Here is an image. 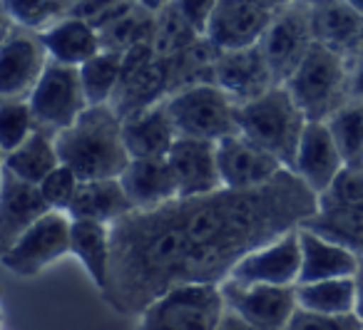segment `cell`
Masks as SVG:
<instances>
[{
    "mask_svg": "<svg viewBox=\"0 0 363 330\" xmlns=\"http://www.w3.org/2000/svg\"><path fill=\"white\" fill-rule=\"evenodd\" d=\"M40 38L52 62L77 67V70L87 60H92V57L102 52V40L97 28H92L90 23L72 16L62 18L50 30L40 33Z\"/></svg>",
    "mask_w": 363,
    "mask_h": 330,
    "instance_id": "obj_24",
    "label": "cell"
},
{
    "mask_svg": "<svg viewBox=\"0 0 363 330\" xmlns=\"http://www.w3.org/2000/svg\"><path fill=\"white\" fill-rule=\"evenodd\" d=\"M296 300L301 310L321 315L356 313V278H331L316 283H298Z\"/></svg>",
    "mask_w": 363,
    "mask_h": 330,
    "instance_id": "obj_28",
    "label": "cell"
},
{
    "mask_svg": "<svg viewBox=\"0 0 363 330\" xmlns=\"http://www.w3.org/2000/svg\"><path fill=\"white\" fill-rule=\"evenodd\" d=\"M135 211L122 179H95L80 181V189L70 206V219L100 221V224H117L120 219Z\"/></svg>",
    "mask_w": 363,
    "mask_h": 330,
    "instance_id": "obj_25",
    "label": "cell"
},
{
    "mask_svg": "<svg viewBox=\"0 0 363 330\" xmlns=\"http://www.w3.org/2000/svg\"><path fill=\"white\" fill-rule=\"evenodd\" d=\"M308 122H328L351 100V67L316 42L291 80L284 85Z\"/></svg>",
    "mask_w": 363,
    "mask_h": 330,
    "instance_id": "obj_4",
    "label": "cell"
},
{
    "mask_svg": "<svg viewBox=\"0 0 363 330\" xmlns=\"http://www.w3.org/2000/svg\"><path fill=\"white\" fill-rule=\"evenodd\" d=\"M306 125V115L281 85L269 90L259 100L239 107V135L274 154L289 171L296 159Z\"/></svg>",
    "mask_w": 363,
    "mask_h": 330,
    "instance_id": "obj_3",
    "label": "cell"
},
{
    "mask_svg": "<svg viewBox=\"0 0 363 330\" xmlns=\"http://www.w3.org/2000/svg\"><path fill=\"white\" fill-rule=\"evenodd\" d=\"M313 45L316 40H313L311 30V8L301 6V3H294V6L274 13L272 25L259 42L269 67H272L274 80L281 87L301 67Z\"/></svg>",
    "mask_w": 363,
    "mask_h": 330,
    "instance_id": "obj_10",
    "label": "cell"
},
{
    "mask_svg": "<svg viewBox=\"0 0 363 330\" xmlns=\"http://www.w3.org/2000/svg\"><path fill=\"white\" fill-rule=\"evenodd\" d=\"M137 6L140 8H145V11H150V13H162L164 11L167 6H172V3H174V0H135Z\"/></svg>",
    "mask_w": 363,
    "mask_h": 330,
    "instance_id": "obj_45",
    "label": "cell"
},
{
    "mask_svg": "<svg viewBox=\"0 0 363 330\" xmlns=\"http://www.w3.org/2000/svg\"><path fill=\"white\" fill-rule=\"evenodd\" d=\"M167 95H169L167 62L157 55L152 42L137 45L122 55V82L112 100V107L122 120L152 105H160L167 100Z\"/></svg>",
    "mask_w": 363,
    "mask_h": 330,
    "instance_id": "obj_11",
    "label": "cell"
},
{
    "mask_svg": "<svg viewBox=\"0 0 363 330\" xmlns=\"http://www.w3.org/2000/svg\"><path fill=\"white\" fill-rule=\"evenodd\" d=\"M331 135L341 149L346 164L358 166L363 154V105L361 102H348L338 115L328 120Z\"/></svg>",
    "mask_w": 363,
    "mask_h": 330,
    "instance_id": "obj_35",
    "label": "cell"
},
{
    "mask_svg": "<svg viewBox=\"0 0 363 330\" xmlns=\"http://www.w3.org/2000/svg\"><path fill=\"white\" fill-rule=\"evenodd\" d=\"M67 3H70V0H67Z\"/></svg>",
    "mask_w": 363,
    "mask_h": 330,
    "instance_id": "obj_49",
    "label": "cell"
},
{
    "mask_svg": "<svg viewBox=\"0 0 363 330\" xmlns=\"http://www.w3.org/2000/svg\"><path fill=\"white\" fill-rule=\"evenodd\" d=\"M252 3L259 8H264V11H269V13H279V11H284V8L294 6L296 0H252Z\"/></svg>",
    "mask_w": 363,
    "mask_h": 330,
    "instance_id": "obj_43",
    "label": "cell"
},
{
    "mask_svg": "<svg viewBox=\"0 0 363 330\" xmlns=\"http://www.w3.org/2000/svg\"><path fill=\"white\" fill-rule=\"evenodd\" d=\"M346 166L348 164L343 159L341 149H338L336 140H333L328 122H308L291 166L294 174L313 194L321 196Z\"/></svg>",
    "mask_w": 363,
    "mask_h": 330,
    "instance_id": "obj_18",
    "label": "cell"
},
{
    "mask_svg": "<svg viewBox=\"0 0 363 330\" xmlns=\"http://www.w3.org/2000/svg\"><path fill=\"white\" fill-rule=\"evenodd\" d=\"M70 254L82 263L95 288L105 293L112 266V226L100 221L72 219Z\"/></svg>",
    "mask_w": 363,
    "mask_h": 330,
    "instance_id": "obj_26",
    "label": "cell"
},
{
    "mask_svg": "<svg viewBox=\"0 0 363 330\" xmlns=\"http://www.w3.org/2000/svg\"><path fill=\"white\" fill-rule=\"evenodd\" d=\"M318 196L294 171L259 189H219L177 199L155 211H132L112 224L110 283L102 298L122 315H140L182 283H224L259 246L313 216Z\"/></svg>",
    "mask_w": 363,
    "mask_h": 330,
    "instance_id": "obj_1",
    "label": "cell"
},
{
    "mask_svg": "<svg viewBox=\"0 0 363 330\" xmlns=\"http://www.w3.org/2000/svg\"><path fill=\"white\" fill-rule=\"evenodd\" d=\"M202 33L177 11V6H167L162 13L155 16V35H152V47L162 60H169L177 52L187 50L197 40H202Z\"/></svg>",
    "mask_w": 363,
    "mask_h": 330,
    "instance_id": "obj_32",
    "label": "cell"
},
{
    "mask_svg": "<svg viewBox=\"0 0 363 330\" xmlns=\"http://www.w3.org/2000/svg\"><path fill=\"white\" fill-rule=\"evenodd\" d=\"M97 33H100L102 50L125 55L132 47L152 42V35H155V13L145 11V8H140L137 3H132V6L125 8L115 21H110Z\"/></svg>",
    "mask_w": 363,
    "mask_h": 330,
    "instance_id": "obj_29",
    "label": "cell"
},
{
    "mask_svg": "<svg viewBox=\"0 0 363 330\" xmlns=\"http://www.w3.org/2000/svg\"><path fill=\"white\" fill-rule=\"evenodd\" d=\"M214 85L227 92L239 107L279 87L259 45L247 47V50L219 52L217 65H214Z\"/></svg>",
    "mask_w": 363,
    "mask_h": 330,
    "instance_id": "obj_16",
    "label": "cell"
},
{
    "mask_svg": "<svg viewBox=\"0 0 363 330\" xmlns=\"http://www.w3.org/2000/svg\"><path fill=\"white\" fill-rule=\"evenodd\" d=\"M351 100L363 105V55H361V60L351 67Z\"/></svg>",
    "mask_w": 363,
    "mask_h": 330,
    "instance_id": "obj_41",
    "label": "cell"
},
{
    "mask_svg": "<svg viewBox=\"0 0 363 330\" xmlns=\"http://www.w3.org/2000/svg\"><path fill=\"white\" fill-rule=\"evenodd\" d=\"M222 293L227 300V310L237 313L259 330H289L298 310L296 285L281 288V285H242L224 280Z\"/></svg>",
    "mask_w": 363,
    "mask_h": 330,
    "instance_id": "obj_13",
    "label": "cell"
},
{
    "mask_svg": "<svg viewBox=\"0 0 363 330\" xmlns=\"http://www.w3.org/2000/svg\"><path fill=\"white\" fill-rule=\"evenodd\" d=\"M296 3H301V6H306V8H313V6H318L321 0H296Z\"/></svg>",
    "mask_w": 363,
    "mask_h": 330,
    "instance_id": "obj_47",
    "label": "cell"
},
{
    "mask_svg": "<svg viewBox=\"0 0 363 330\" xmlns=\"http://www.w3.org/2000/svg\"><path fill=\"white\" fill-rule=\"evenodd\" d=\"M298 229L313 231V234L323 236V239L333 241V244L343 246V249L353 251V254H358L363 258V214L321 209L318 206L316 214L308 216Z\"/></svg>",
    "mask_w": 363,
    "mask_h": 330,
    "instance_id": "obj_30",
    "label": "cell"
},
{
    "mask_svg": "<svg viewBox=\"0 0 363 330\" xmlns=\"http://www.w3.org/2000/svg\"><path fill=\"white\" fill-rule=\"evenodd\" d=\"M298 275H301V241H298V229H294L244 256L227 280L242 285L294 288L298 283Z\"/></svg>",
    "mask_w": 363,
    "mask_h": 330,
    "instance_id": "obj_12",
    "label": "cell"
},
{
    "mask_svg": "<svg viewBox=\"0 0 363 330\" xmlns=\"http://www.w3.org/2000/svg\"><path fill=\"white\" fill-rule=\"evenodd\" d=\"M72 219L65 211H50L30 226L11 249L0 251V258L11 273L33 278L70 254Z\"/></svg>",
    "mask_w": 363,
    "mask_h": 330,
    "instance_id": "obj_8",
    "label": "cell"
},
{
    "mask_svg": "<svg viewBox=\"0 0 363 330\" xmlns=\"http://www.w3.org/2000/svg\"><path fill=\"white\" fill-rule=\"evenodd\" d=\"M55 142L60 161L70 166L80 181L120 179L132 161L122 137V117L112 105L87 107Z\"/></svg>",
    "mask_w": 363,
    "mask_h": 330,
    "instance_id": "obj_2",
    "label": "cell"
},
{
    "mask_svg": "<svg viewBox=\"0 0 363 330\" xmlns=\"http://www.w3.org/2000/svg\"><path fill=\"white\" fill-rule=\"evenodd\" d=\"M11 25L30 33H45L67 18V0H0Z\"/></svg>",
    "mask_w": 363,
    "mask_h": 330,
    "instance_id": "obj_33",
    "label": "cell"
},
{
    "mask_svg": "<svg viewBox=\"0 0 363 330\" xmlns=\"http://www.w3.org/2000/svg\"><path fill=\"white\" fill-rule=\"evenodd\" d=\"M169 120L182 140H202L219 144L239 135V105L214 82L179 90L164 100Z\"/></svg>",
    "mask_w": 363,
    "mask_h": 330,
    "instance_id": "obj_6",
    "label": "cell"
},
{
    "mask_svg": "<svg viewBox=\"0 0 363 330\" xmlns=\"http://www.w3.org/2000/svg\"><path fill=\"white\" fill-rule=\"evenodd\" d=\"M120 179L135 211H155L179 199L177 179L167 159H132Z\"/></svg>",
    "mask_w": 363,
    "mask_h": 330,
    "instance_id": "obj_22",
    "label": "cell"
},
{
    "mask_svg": "<svg viewBox=\"0 0 363 330\" xmlns=\"http://www.w3.org/2000/svg\"><path fill=\"white\" fill-rule=\"evenodd\" d=\"M358 166H363V154H361V161H358Z\"/></svg>",
    "mask_w": 363,
    "mask_h": 330,
    "instance_id": "obj_48",
    "label": "cell"
},
{
    "mask_svg": "<svg viewBox=\"0 0 363 330\" xmlns=\"http://www.w3.org/2000/svg\"><path fill=\"white\" fill-rule=\"evenodd\" d=\"M301 241V275L298 283H316L331 278H356L361 268V256L308 229H298ZM296 283V285H298Z\"/></svg>",
    "mask_w": 363,
    "mask_h": 330,
    "instance_id": "obj_23",
    "label": "cell"
},
{
    "mask_svg": "<svg viewBox=\"0 0 363 330\" xmlns=\"http://www.w3.org/2000/svg\"><path fill=\"white\" fill-rule=\"evenodd\" d=\"M177 179L179 199H197L224 189L219 174L217 144L202 140H177L167 157Z\"/></svg>",
    "mask_w": 363,
    "mask_h": 330,
    "instance_id": "obj_19",
    "label": "cell"
},
{
    "mask_svg": "<svg viewBox=\"0 0 363 330\" xmlns=\"http://www.w3.org/2000/svg\"><path fill=\"white\" fill-rule=\"evenodd\" d=\"M80 80L87 105H112L122 82V55L102 50L80 67Z\"/></svg>",
    "mask_w": 363,
    "mask_h": 330,
    "instance_id": "obj_31",
    "label": "cell"
},
{
    "mask_svg": "<svg viewBox=\"0 0 363 330\" xmlns=\"http://www.w3.org/2000/svg\"><path fill=\"white\" fill-rule=\"evenodd\" d=\"M52 209L43 199L40 186L28 184V181L3 171V184H0V251L11 249L35 221H40Z\"/></svg>",
    "mask_w": 363,
    "mask_h": 330,
    "instance_id": "obj_20",
    "label": "cell"
},
{
    "mask_svg": "<svg viewBox=\"0 0 363 330\" xmlns=\"http://www.w3.org/2000/svg\"><path fill=\"white\" fill-rule=\"evenodd\" d=\"M321 209H338L363 214V166L348 164L331 186L318 196Z\"/></svg>",
    "mask_w": 363,
    "mask_h": 330,
    "instance_id": "obj_36",
    "label": "cell"
},
{
    "mask_svg": "<svg viewBox=\"0 0 363 330\" xmlns=\"http://www.w3.org/2000/svg\"><path fill=\"white\" fill-rule=\"evenodd\" d=\"M219 330H259L254 328V325H249L247 320H242L237 313H232V310H227V315H224L222 325H219Z\"/></svg>",
    "mask_w": 363,
    "mask_h": 330,
    "instance_id": "obj_42",
    "label": "cell"
},
{
    "mask_svg": "<svg viewBox=\"0 0 363 330\" xmlns=\"http://www.w3.org/2000/svg\"><path fill=\"white\" fill-rule=\"evenodd\" d=\"M135 0H70L67 3V16L80 18L90 23L92 28H105L110 21H115L125 8H130Z\"/></svg>",
    "mask_w": 363,
    "mask_h": 330,
    "instance_id": "obj_38",
    "label": "cell"
},
{
    "mask_svg": "<svg viewBox=\"0 0 363 330\" xmlns=\"http://www.w3.org/2000/svg\"><path fill=\"white\" fill-rule=\"evenodd\" d=\"M313 40L353 67L363 55V16L346 0H321L311 8Z\"/></svg>",
    "mask_w": 363,
    "mask_h": 330,
    "instance_id": "obj_17",
    "label": "cell"
},
{
    "mask_svg": "<svg viewBox=\"0 0 363 330\" xmlns=\"http://www.w3.org/2000/svg\"><path fill=\"white\" fill-rule=\"evenodd\" d=\"M217 159L224 189H259V186L269 184L286 171V166L277 157L269 154L259 144H254L244 135H234L219 142Z\"/></svg>",
    "mask_w": 363,
    "mask_h": 330,
    "instance_id": "obj_15",
    "label": "cell"
},
{
    "mask_svg": "<svg viewBox=\"0 0 363 330\" xmlns=\"http://www.w3.org/2000/svg\"><path fill=\"white\" fill-rule=\"evenodd\" d=\"M38 132L35 115L28 100H0V149L11 154L13 149L30 140Z\"/></svg>",
    "mask_w": 363,
    "mask_h": 330,
    "instance_id": "obj_34",
    "label": "cell"
},
{
    "mask_svg": "<svg viewBox=\"0 0 363 330\" xmlns=\"http://www.w3.org/2000/svg\"><path fill=\"white\" fill-rule=\"evenodd\" d=\"M28 102H30V110L35 115L38 130L50 132L55 137L75 125L82 112L90 107L85 90H82L80 70L52 60L48 70L43 72L33 95L28 97Z\"/></svg>",
    "mask_w": 363,
    "mask_h": 330,
    "instance_id": "obj_7",
    "label": "cell"
},
{
    "mask_svg": "<svg viewBox=\"0 0 363 330\" xmlns=\"http://www.w3.org/2000/svg\"><path fill=\"white\" fill-rule=\"evenodd\" d=\"M60 164L62 161L57 154L55 135L43 130H38L30 140H26L11 154H3V171L35 186H40Z\"/></svg>",
    "mask_w": 363,
    "mask_h": 330,
    "instance_id": "obj_27",
    "label": "cell"
},
{
    "mask_svg": "<svg viewBox=\"0 0 363 330\" xmlns=\"http://www.w3.org/2000/svg\"><path fill=\"white\" fill-rule=\"evenodd\" d=\"M346 3H348V6H353L363 16V0H346Z\"/></svg>",
    "mask_w": 363,
    "mask_h": 330,
    "instance_id": "obj_46",
    "label": "cell"
},
{
    "mask_svg": "<svg viewBox=\"0 0 363 330\" xmlns=\"http://www.w3.org/2000/svg\"><path fill=\"white\" fill-rule=\"evenodd\" d=\"M274 13L254 6L252 0H219L207 25V38L219 52L247 50L262 42Z\"/></svg>",
    "mask_w": 363,
    "mask_h": 330,
    "instance_id": "obj_14",
    "label": "cell"
},
{
    "mask_svg": "<svg viewBox=\"0 0 363 330\" xmlns=\"http://www.w3.org/2000/svg\"><path fill=\"white\" fill-rule=\"evenodd\" d=\"M122 137L132 159H167L174 142L179 140L164 102L125 117Z\"/></svg>",
    "mask_w": 363,
    "mask_h": 330,
    "instance_id": "obj_21",
    "label": "cell"
},
{
    "mask_svg": "<svg viewBox=\"0 0 363 330\" xmlns=\"http://www.w3.org/2000/svg\"><path fill=\"white\" fill-rule=\"evenodd\" d=\"M224 315L222 283H182L137 315V330H219Z\"/></svg>",
    "mask_w": 363,
    "mask_h": 330,
    "instance_id": "obj_5",
    "label": "cell"
},
{
    "mask_svg": "<svg viewBox=\"0 0 363 330\" xmlns=\"http://www.w3.org/2000/svg\"><path fill=\"white\" fill-rule=\"evenodd\" d=\"M80 189V179L77 174L70 169V166L60 164L45 181L40 184V191H43V199L48 201L52 211H70L72 201H75V194Z\"/></svg>",
    "mask_w": 363,
    "mask_h": 330,
    "instance_id": "obj_37",
    "label": "cell"
},
{
    "mask_svg": "<svg viewBox=\"0 0 363 330\" xmlns=\"http://www.w3.org/2000/svg\"><path fill=\"white\" fill-rule=\"evenodd\" d=\"M217 3L219 0H174L177 11L187 18L202 35L207 33V25L212 21V13L217 8Z\"/></svg>",
    "mask_w": 363,
    "mask_h": 330,
    "instance_id": "obj_40",
    "label": "cell"
},
{
    "mask_svg": "<svg viewBox=\"0 0 363 330\" xmlns=\"http://www.w3.org/2000/svg\"><path fill=\"white\" fill-rule=\"evenodd\" d=\"M50 65L43 38L3 23L0 42V97L3 100H28Z\"/></svg>",
    "mask_w": 363,
    "mask_h": 330,
    "instance_id": "obj_9",
    "label": "cell"
},
{
    "mask_svg": "<svg viewBox=\"0 0 363 330\" xmlns=\"http://www.w3.org/2000/svg\"><path fill=\"white\" fill-rule=\"evenodd\" d=\"M356 315L363 323V261H361V268H358V273H356Z\"/></svg>",
    "mask_w": 363,
    "mask_h": 330,
    "instance_id": "obj_44",
    "label": "cell"
},
{
    "mask_svg": "<svg viewBox=\"0 0 363 330\" xmlns=\"http://www.w3.org/2000/svg\"><path fill=\"white\" fill-rule=\"evenodd\" d=\"M289 330H363L356 313L351 315H321L311 310H296Z\"/></svg>",
    "mask_w": 363,
    "mask_h": 330,
    "instance_id": "obj_39",
    "label": "cell"
}]
</instances>
